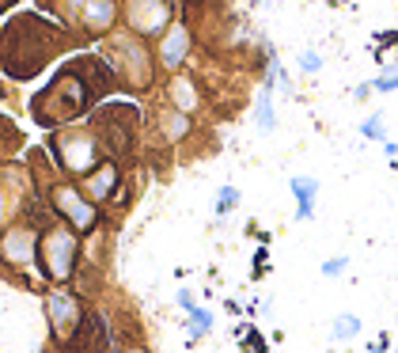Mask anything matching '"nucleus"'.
I'll list each match as a JSON object with an SVG mask.
<instances>
[{
	"instance_id": "nucleus-23",
	"label": "nucleus",
	"mask_w": 398,
	"mask_h": 353,
	"mask_svg": "<svg viewBox=\"0 0 398 353\" xmlns=\"http://www.w3.org/2000/svg\"><path fill=\"white\" fill-rule=\"evenodd\" d=\"M4 4H12V0H4Z\"/></svg>"
},
{
	"instance_id": "nucleus-16",
	"label": "nucleus",
	"mask_w": 398,
	"mask_h": 353,
	"mask_svg": "<svg viewBox=\"0 0 398 353\" xmlns=\"http://www.w3.org/2000/svg\"><path fill=\"white\" fill-rule=\"evenodd\" d=\"M235 201H239V190H235V187H220V190H217V213H220V217L235 209Z\"/></svg>"
},
{
	"instance_id": "nucleus-9",
	"label": "nucleus",
	"mask_w": 398,
	"mask_h": 353,
	"mask_svg": "<svg viewBox=\"0 0 398 353\" xmlns=\"http://www.w3.org/2000/svg\"><path fill=\"white\" fill-rule=\"evenodd\" d=\"M186 46H190V31L186 27H171V34L160 42V61L167 65V69H179L182 61H186Z\"/></svg>"
},
{
	"instance_id": "nucleus-8",
	"label": "nucleus",
	"mask_w": 398,
	"mask_h": 353,
	"mask_svg": "<svg viewBox=\"0 0 398 353\" xmlns=\"http://www.w3.org/2000/svg\"><path fill=\"white\" fill-rule=\"evenodd\" d=\"M39 232L31 228H8L4 232V262L12 266H31L39 258Z\"/></svg>"
},
{
	"instance_id": "nucleus-15",
	"label": "nucleus",
	"mask_w": 398,
	"mask_h": 353,
	"mask_svg": "<svg viewBox=\"0 0 398 353\" xmlns=\"http://www.w3.org/2000/svg\"><path fill=\"white\" fill-rule=\"evenodd\" d=\"M360 334V319L357 315H338L334 319V338H357Z\"/></svg>"
},
{
	"instance_id": "nucleus-11",
	"label": "nucleus",
	"mask_w": 398,
	"mask_h": 353,
	"mask_svg": "<svg viewBox=\"0 0 398 353\" xmlns=\"http://www.w3.org/2000/svg\"><path fill=\"white\" fill-rule=\"evenodd\" d=\"M118 179H122V171H118L114 164H103V167H95V175L88 179V190H91V198H95V201H107L110 194H114Z\"/></svg>"
},
{
	"instance_id": "nucleus-18",
	"label": "nucleus",
	"mask_w": 398,
	"mask_h": 353,
	"mask_svg": "<svg viewBox=\"0 0 398 353\" xmlns=\"http://www.w3.org/2000/svg\"><path fill=\"white\" fill-rule=\"evenodd\" d=\"M190 315H193V334H205V331L212 327V312H205V308H193Z\"/></svg>"
},
{
	"instance_id": "nucleus-2",
	"label": "nucleus",
	"mask_w": 398,
	"mask_h": 353,
	"mask_svg": "<svg viewBox=\"0 0 398 353\" xmlns=\"http://www.w3.org/2000/svg\"><path fill=\"white\" fill-rule=\"evenodd\" d=\"M39 255L46 262V274L53 281H64L72 270H76V228H50L39 244Z\"/></svg>"
},
{
	"instance_id": "nucleus-14",
	"label": "nucleus",
	"mask_w": 398,
	"mask_h": 353,
	"mask_svg": "<svg viewBox=\"0 0 398 353\" xmlns=\"http://www.w3.org/2000/svg\"><path fill=\"white\" fill-rule=\"evenodd\" d=\"M254 122L262 133H270L273 129V91L270 88H262L258 91V99H254Z\"/></svg>"
},
{
	"instance_id": "nucleus-13",
	"label": "nucleus",
	"mask_w": 398,
	"mask_h": 353,
	"mask_svg": "<svg viewBox=\"0 0 398 353\" xmlns=\"http://www.w3.org/2000/svg\"><path fill=\"white\" fill-rule=\"evenodd\" d=\"M171 99H174V110H198V88L186 80V76H174L171 80Z\"/></svg>"
},
{
	"instance_id": "nucleus-17",
	"label": "nucleus",
	"mask_w": 398,
	"mask_h": 353,
	"mask_svg": "<svg viewBox=\"0 0 398 353\" xmlns=\"http://www.w3.org/2000/svg\"><path fill=\"white\" fill-rule=\"evenodd\" d=\"M360 133H364V137H372V141H387V129H383V118H379V114H372V118H364V122H360Z\"/></svg>"
},
{
	"instance_id": "nucleus-3",
	"label": "nucleus",
	"mask_w": 398,
	"mask_h": 353,
	"mask_svg": "<svg viewBox=\"0 0 398 353\" xmlns=\"http://www.w3.org/2000/svg\"><path fill=\"white\" fill-rule=\"evenodd\" d=\"M46 319H50V331H53V342L57 346H64V342L76 338V331L84 327V315H80V304L76 296L69 293H50L46 296Z\"/></svg>"
},
{
	"instance_id": "nucleus-22",
	"label": "nucleus",
	"mask_w": 398,
	"mask_h": 353,
	"mask_svg": "<svg viewBox=\"0 0 398 353\" xmlns=\"http://www.w3.org/2000/svg\"><path fill=\"white\" fill-rule=\"evenodd\" d=\"M179 308H186V312L198 308V304H193V296H190V289H179Z\"/></svg>"
},
{
	"instance_id": "nucleus-10",
	"label": "nucleus",
	"mask_w": 398,
	"mask_h": 353,
	"mask_svg": "<svg viewBox=\"0 0 398 353\" xmlns=\"http://www.w3.org/2000/svg\"><path fill=\"white\" fill-rule=\"evenodd\" d=\"M296 201H300V209H296V220H308L315 213V194H319V179H308V175H296V179L289 182Z\"/></svg>"
},
{
	"instance_id": "nucleus-19",
	"label": "nucleus",
	"mask_w": 398,
	"mask_h": 353,
	"mask_svg": "<svg viewBox=\"0 0 398 353\" xmlns=\"http://www.w3.org/2000/svg\"><path fill=\"white\" fill-rule=\"evenodd\" d=\"M394 88H398V65H391V69L376 80V91H394Z\"/></svg>"
},
{
	"instance_id": "nucleus-4",
	"label": "nucleus",
	"mask_w": 398,
	"mask_h": 353,
	"mask_svg": "<svg viewBox=\"0 0 398 353\" xmlns=\"http://www.w3.org/2000/svg\"><path fill=\"white\" fill-rule=\"evenodd\" d=\"M53 152H57L61 167H69L72 175H88L95 171L99 164V141H91L88 133H64L53 141Z\"/></svg>"
},
{
	"instance_id": "nucleus-12",
	"label": "nucleus",
	"mask_w": 398,
	"mask_h": 353,
	"mask_svg": "<svg viewBox=\"0 0 398 353\" xmlns=\"http://www.w3.org/2000/svg\"><path fill=\"white\" fill-rule=\"evenodd\" d=\"M84 23H88V31H110V23H114V0H84Z\"/></svg>"
},
{
	"instance_id": "nucleus-20",
	"label": "nucleus",
	"mask_w": 398,
	"mask_h": 353,
	"mask_svg": "<svg viewBox=\"0 0 398 353\" xmlns=\"http://www.w3.org/2000/svg\"><path fill=\"white\" fill-rule=\"evenodd\" d=\"M345 266H349V258L341 255V258H327L322 262V277H338V274H345Z\"/></svg>"
},
{
	"instance_id": "nucleus-6",
	"label": "nucleus",
	"mask_w": 398,
	"mask_h": 353,
	"mask_svg": "<svg viewBox=\"0 0 398 353\" xmlns=\"http://www.w3.org/2000/svg\"><path fill=\"white\" fill-rule=\"evenodd\" d=\"M114 61L118 69H122V76H129L137 84V88H148V80H152V61H148V50L137 39H114Z\"/></svg>"
},
{
	"instance_id": "nucleus-21",
	"label": "nucleus",
	"mask_w": 398,
	"mask_h": 353,
	"mask_svg": "<svg viewBox=\"0 0 398 353\" xmlns=\"http://www.w3.org/2000/svg\"><path fill=\"white\" fill-rule=\"evenodd\" d=\"M300 69H303V72H319V69H322V58H319L315 50H303V53H300Z\"/></svg>"
},
{
	"instance_id": "nucleus-5",
	"label": "nucleus",
	"mask_w": 398,
	"mask_h": 353,
	"mask_svg": "<svg viewBox=\"0 0 398 353\" xmlns=\"http://www.w3.org/2000/svg\"><path fill=\"white\" fill-rule=\"evenodd\" d=\"M53 209H57L76 232H88L99 220L95 201H84V194H80L76 187H64V182H61V187H53Z\"/></svg>"
},
{
	"instance_id": "nucleus-1",
	"label": "nucleus",
	"mask_w": 398,
	"mask_h": 353,
	"mask_svg": "<svg viewBox=\"0 0 398 353\" xmlns=\"http://www.w3.org/2000/svg\"><path fill=\"white\" fill-rule=\"evenodd\" d=\"M80 65H72V69H64L57 80L50 84V88L42 91L39 99L31 103V114H34V122L46 126V129H53V126H61V122H69V118H76V114H84V107H88V99H91V88L84 80H80Z\"/></svg>"
},
{
	"instance_id": "nucleus-7",
	"label": "nucleus",
	"mask_w": 398,
	"mask_h": 353,
	"mask_svg": "<svg viewBox=\"0 0 398 353\" xmlns=\"http://www.w3.org/2000/svg\"><path fill=\"white\" fill-rule=\"evenodd\" d=\"M125 15H129V27L137 34H160L171 20V8L163 0H129Z\"/></svg>"
}]
</instances>
